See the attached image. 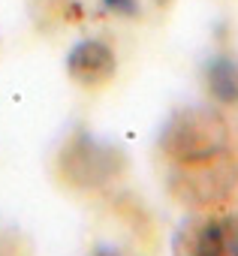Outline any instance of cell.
Segmentation results:
<instances>
[{
  "label": "cell",
  "mask_w": 238,
  "mask_h": 256,
  "mask_svg": "<svg viewBox=\"0 0 238 256\" xmlns=\"http://www.w3.org/2000/svg\"><path fill=\"white\" fill-rule=\"evenodd\" d=\"M169 193L193 214H226L238 205V151L226 148L208 160L169 166Z\"/></svg>",
  "instance_id": "6da1fadb"
},
{
  "label": "cell",
  "mask_w": 238,
  "mask_h": 256,
  "mask_svg": "<svg viewBox=\"0 0 238 256\" xmlns=\"http://www.w3.org/2000/svg\"><path fill=\"white\" fill-rule=\"evenodd\" d=\"M226 148H232V130L226 118L208 106H187L172 112L160 130V154L169 166L199 163Z\"/></svg>",
  "instance_id": "7a4b0ae2"
},
{
  "label": "cell",
  "mask_w": 238,
  "mask_h": 256,
  "mask_svg": "<svg viewBox=\"0 0 238 256\" xmlns=\"http://www.w3.org/2000/svg\"><path fill=\"white\" fill-rule=\"evenodd\" d=\"M58 172L76 190H100L124 172V157L90 133H76L58 154Z\"/></svg>",
  "instance_id": "3957f363"
},
{
  "label": "cell",
  "mask_w": 238,
  "mask_h": 256,
  "mask_svg": "<svg viewBox=\"0 0 238 256\" xmlns=\"http://www.w3.org/2000/svg\"><path fill=\"white\" fill-rule=\"evenodd\" d=\"M118 70L114 52L102 40H82L66 54V72L82 88H102Z\"/></svg>",
  "instance_id": "277c9868"
},
{
  "label": "cell",
  "mask_w": 238,
  "mask_h": 256,
  "mask_svg": "<svg viewBox=\"0 0 238 256\" xmlns=\"http://www.w3.org/2000/svg\"><path fill=\"white\" fill-rule=\"evenodd\" d=\"M172 256H223V214H193L172 235Z\"/></svg>",
  "instance_id": "5b68a950"
},
{
  "label": "cell",
  "mask_w": 238,
  "mask_h": 256,
  "mask_svg": "<svg viewBox=\"0 0 238 256\" xmlns=\"http://www.w3.org/2000/svg\"><path fill=\"white\" fill-rule=\"evenodd\" d=\"M205 90L220 106H238V64L229 58H214L205 66Z\"/></svg>",
  "instance_id": "8992f818"
},
{
  "label": "cell",
  "mask_w": 238,
  "mask_h": 256,
  "mask_svg": "<svg viewBox=\"0 0 238 256\" xmlns=\"http://www.w3.org/2000/svg\"><path fill=\"white\" fill-rule=\"evenodd\" d=\"M223 256H238V214H223Z\"/></svg>",
  "instance_id": "52a82bcc"
},
{
  "label": "cell",
  "mask_w": 238,
  "mask_h": 256,
  "mask_svg": "<svg viewBox=\"0 0 238 256\" xmlns=\"http://www.w3.org/2000/svg\"><path fill=\"white\" fill-rule=\"evenodd\" d=\"M106 10L118 12V16H136L139 12V0H102Z\"/></svg>",
  "instance_id": "ba28073f"
},
{
  "label": "cell",
  "mask_w": 238,
  "mask_h": 256,
  "mask_svg": "<svg viewBox=\"0 0 238 256\" xmlns=\"http://www.w3.org/2000/svg\"><path fill=\"white\" fill-rule=\"evenodd\" d=\"M94 256H121V253H118V250H112V247H100Z\"/></svg>",
  "instance_id": "9c48e42d"
}]
</instances>
